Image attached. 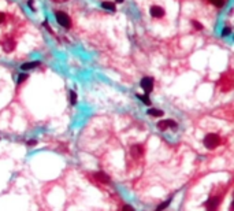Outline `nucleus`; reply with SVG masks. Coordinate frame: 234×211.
<instances>
[{
  "instance_id": "f257e3e1",
  "label": "nucleus",
  "mask_w": 234,
  "mask_h": 211,
  "mask_svg": "<svg viewBox=\"0 0 234 211\" xmlns=\"http://www.w3.org/2000/svg\"><path fill=\"white\" fill-rule=\"evenodd\" d=\"M204 145H205V148H208V150H214V148H216L219 144L222 143V139L218 136V134H215V133H209L207 134V136L204 137Z\"/></svg>"
},
{
  "instance_id": "f03ea898",
  "label": "nucleus",
  "mask_w": 234,
  "mask_h": 211,
  "mask_svg": "<svg viewBox=\"0 0 234 211\" xmlns=\"http://www.w3.org/2000/svg\"><path fill=\"white\" fill-rule=\"evenodd\" d=\"M55 17H56V21L60 26L66 27V29L71 27V19L64 11H55Z\"/></svg>"
},
{
  "instance_id": "7ed1b4c3",
  "label": "nucleus",
  "mask_w": 234,
  "mask_h": 211,
  "mask_svg": "<svg viewBox=\"0 0 234 211\" xmlns=\"http://www.w3.org/2000/svg\"><path fill=\"white\" fill-rule=\"evenodd\" d=\"M2 47L6 52H12V51L15 50V41H14V39H11V37L6 36V37H3V40H2Z\"/></svg>"
},
{
  "instance_id": "20e7f679",
  "label": "nucleus",
  "mask_w": 234,
  "mask_h": 211,
  "mask_svg": "<svg viewBox=\"0 0 234 211\" xmlns=\"http://www.w3.org/2000/svg\"><path fill=\"white\" fill-rule=\"evenodd\" d=\"M140 85H141V88L144 89V92H145V93L152 92V89H153V78L152 77H144L143 79H141Z\"/></svg>"
},
{
  "instance_id": "39448f33",
  "label": "nucleus",
  "mask_w": 234,
  "mask_h": 211,
  "mask_svg": "<svg viewBox=\"0 0 234 211\" xmlns=\"http://www.w3.org/2000/svg\"><path fill=\"white\" fill-rule=\"evenodd\" d=\"M157 127H159L160 130H166L168 127L175 129V127H177V122L173 119H163V121H160V122H157Z\"/></svg>"
},
{
  "instance_id": "423d86ee",
  "label": "nucleus",
  "mask_w": 234,
  "mask_h": 211,
  "mask_svg": "<svg viewBox=\"0 0 234 211\" xmlns=\"http://www.w3.org/2000/svg\"><path fill=\"white\" fill-rule=\"evenodd\" d=\"M149 14L153 18H163L164 17V10L160 6H152L149 8Z\"/></svg>"
},
{
  "instance_id": "0eeeda50",
  "label": "nucleus",
  "mask_w": 234,
  "mask_h": 211,
  "mask_svg": "<svg viewBox=\"0 0 234 211\" xmlns=\"http://www.w3.org/2000/svg\"><path fill=\"white\" fill-rule=\"evenodd\" d=\"M219 84L222 85V89H223V86L225 85H227L226 86V91H229V89H232V86H233V77H232V74H226V75H223V78L219 81Z\"/></svg>"
},
{
  "instance_id": "6e6552de",
  "label": "nucleus",
  "mask_w": 234,
  "mask_h": 211,
  "mask_svg": "<svg viewBox=\"0 0 234 211\" xmlns=\"http://www.w3.org/2000/svg\"><path fill=\"white\" fill-rule=\"evenodd\" d=\"M218 204H219V198H211L207 203H205V206H207V211H215L216 207H218Z\"/></svg>"
},
{
  "instance_id": "1a4fd4ad",
  "label": "nucleus",
  "mask_w": 234,
  "mask_h": 211,
  "mask_svg": "<svg viewBox=\"0 0 234 211\" xmlns=\"http://www.w3.org/2000/svg\"><path fill=\"white\" fill-rule=\"evenodd\" d=\"M93 177L97 180L99 182H103V184H108V182H110V177H108V175H105L104 173H101V171L100 173H95Z\"/></svg>"
},
{
  "instance_id": "9d476101",
  "label": "nucleus",
  "mask_w": 234,
  "mask_h": 211,
  "mask_svg": "<svg viewBox=\"0 0 234 211\" xmlns=\"http://www.w3.org/2000/svg\"><path fill=\"white\" fill-rule=\"evenodd\" d=\"M40 66V62L34 60V62H27V63H23L22 66H21V69H22L23 71H27V70H32V69Z\"/></svg>"
},
{
  "instance_id": "9b49d317",
  "label": "nucleus",
  "mask_w": 234,
  "mask_h": 211,
  "mask_svg": "<svg viewBox=\"0 0 234 211\" xmlns=\"http://www.w3.org/2000/svg\"><path fill=\"white\" fill-rule=\"evenodd\" d=\"M143 152H144V150H143V147L141 145H133L132 147V154H133V156H140V155H143Z\"/></svg>"
},
{
  "instance_id": "f8f14e48",
  "label": "nucleus",
  "mask_w": 234,
  "mask_h": 211,
  "mask_svg": "<svg viewBox=\"0 0 234 211\" xmlns=\"http://www.w3.org/2000/svg\"><path fill=\"white\" fill-rule=\"evenodd\" d=\"M163 111L161 110H157V108H149L148 110V115H151V117H161L163 115Z\"/></svg>"
},
{
  "instance_id": "ddd939ff",
  "label": "nucleus",
  "mask_w": 234,
  "mask_h": 211,
  "mask_svg": "<svg viewBox=\"0 0 234 211\" xmlns=\"http://www.w3.org/2000/svg\"><path fill=\"white\" fill-rule=\"evenodd\" d=\"M101 7L103 8H105V10H110V11H115V4L112 2H103L101 3Z\"/></svg>"
},
{
  "instance_id": "4468645a",
  "label": "nucleus",
  "mask_w": 234,
  "mask_h": 211,
  "mask_svg": "<svg viewBox=\"0 0 234 211\" xmlns=\"http://www.w3.org/2000/svg\"><path fill=\"white\" fill-rule=\"evenodd\" d=\"M68 99H70V104L74 106L75 103H77V93H75L74 91H70L68 92Z\"/></svg>"
},
{
  "instance_id": "2eb2a0df",
  "label": "nucleus",
  "mask_w": 234,
  "mask_h": 211,
  "mask_svg": "<svg viewBox=\"0 0 234 211\" xmlns=\"http://www.w3.org/2000/svg\"><path fill=\"white\" fill-rule=\"evenodd\" d=\"M170 203H171V200H170V199L166 200V202H163V203H161V204H160V206L156 209V211H163L164 209H166V207L170 206Z\"/></svg>"
},
{
  "instance_id": "dca6fc26",
  "label": "nucleus",
  "mask_w": 234,
  "mask_h": 211,
  "mask_svg": "<svg viewBox=\"0 0 234 211\" xmlns=\"http://www.w3.org/2000/svg\"><path fill=\"white\" fill-rule=\"evenodd\" d=\"M27 77H29V75H27L26 73H21V74L18 75V84H22L23 81H26Z\"/></svg>"
},
{
  "instance_id": "f3484780",
  "label": "nucleus",
  "mask_w": 234,
  "mask_h": 211,
  "mask_svg": "<svg viewBox=\"0 0 234 211\" xmlns=\"http://www.w3.org/2000/svg\"><path fill=\"white\" fill-rule=\"evenodd\" d=\"M192 25L194 26V29H196V30H203V29H204V26H203L200 22H197V21H194V19L192 21Z\"/></svg>"
},
{
  "instance_id": "a211bd4d",
  "label": "nucleus",
  "mask_w": 234,
  "mask_h": 211,
  "mask_svg": "<svg viewBox=\"0 0 234 211\" xmlns=\"http://www.w3.org/2000/svg\"><path fill=\"white\" fill-rule=\"evenodd\" d=\"M137 98H138L141 102H144L145 104H151V100H149V98L145 95V96H143V95H137Z\"/></svg>"
},
{
  "instance_id": "6ab92c4d",
  "label": "nucleus",
  "mask_w": 234,
  "mask_h": 211,
  "mask_svg": "<svg viewBox=\"0 0 234 211\" xmlns=\"http://www.w3.org/2000/svg\"><path fill=\"white\" fill-rule=\"evenodd\" d=\"M208 2L212 3V4L216 6V7H222L223 3H225V0H208Z\"/></svg>"
},
{
  "instance_id": "aec40b11",
  "label": "nucleus",
  "mask_w": 234,
  "mask_h": 211,
  "mask_svg": "<svg viewBox=\"0 0 234 211\" xmlns=\"http://www.w3.org/2000/svg\"><path fill=\"white\" fill-rule=\"evenodd\" d=\"M122 211H134V209L130 204H125L122 207Z\"/></svg>"
},
{
  "instance_id": "412c9836",
  "label": "nucleus",
  "mask_w": 234,
  "mask_h": 211,
  "mask_svg": "<svg viewBox=\"0 0 234 211\" xmlns=\"http://www.w3.org/2000/svg\"><path fill=\"white\" fill-rule=\"evenodd\" d=\"M230 32H232V27L227 26V27H226V29L222 32V36H227V34H230Z\"/></svg>"
},
{
  "instance_id": "4be33fe9",
  "label": "nucleus",
  "mask_w": 234,
  "mask_h": 211,
  "mask_svg": "<svg viewBox=\"0 0 234 211\" xmlns=\"http://www.w3.org/2000/svg\"><path fill=\"white\" fill-rule=\"evenodd\" d=\"M4 19H6V15H4L3 12H0V23L4 22Z\"/></svg>"
},
{
  "instance_id": "5701e85b",
  "label": "nucleus",
  "mask_w": 234,
  "mask_h": 211,
  "mask_svg": "<svg viewBox=\"0 0 234 211\" xmlns=\"http://www.w3.org/2000/svg\"><path fill=\"white\" fill-rule=\"evenodd\" d=\"M36 144H37L36 140H29V141H27V145H36Z\"/></svg>"
},
{
  "instance_id": "b1692460",
  "label": "nucleus",
  "mask_w": 234,
  "mask_h": 211,
  "mask_svg": "<svg viewBox=\"0 0 234 211\" xmlns=\"http://www.w3.org/2000/svg\"><path fill=\"white\" fill-rule=\"evenodd\" d=\"M44 26H45V29L48 30V32H51V33H52V29H51V26L48 25V23H44Z\"/></svg>"
},
{
  "instance_id": "393cba45",
  "label": "nucleus",
  "mask_w": 234,
  "mask_h": 211,
  "mask_svg": "<svg viewBox=\"0 0 234 211\" xmlns=\"http://www.w3.org/2000/svg\"><path fill=\"white\" fill-rule=\"evenodd\" d=\"M27 4H29V7H30L32 10H34V7H33V2H32V0H29V2H27Z\"/></svg>"
},
{
  "instance_id": "a878e982",
  "label": "nucleus",
  "mask_w": 234,
  "mask_h": 211,
  "mask_svg": "<svg viewBox=\"0 0 234 211\" xmlns=\"http://www.w3.org/2000/svg\"><path fill=\"white\" fill-rule=\"evenodd\" d=\"M54 2H56V3H63V2H67V0H54Z\"/></svg>"
},
{
  "instance_id": "bb28decb",
  "label": "nucleus",
  "mask_w": 234,
  "mask_h": 211,
  "mask_svg": "<svg viewBox=\"0 0 234 211\" xmlns=\"http://www.w3.org/2000/svg\"><path fill=\"white\" fill-rule=\"evenodd\" d=\"M125 0H116V3H123Z\"/></svg>"
}]
</instances>
